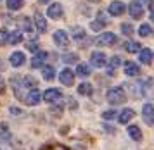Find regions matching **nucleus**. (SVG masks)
<instances>
[{"instance_id":"nucleus-32","label":"nucleus","mask_w":154,"mask_h":150,"mask_svg":"<svg viewBox=\"0 0 154 150\" xmlns=\"http://www.w3.org/2000/svg\"><path fill=\"white\" fill-rule=\"evenodd\" d=\"M21 26H23V29H24V31H31V22H29L28 17H24V19L21 21Z\"/></svg>"},{"instance_id":"nucleus-25","label":"nucleus","mask_w":154,"mask_h":150,"mask_svg":"<svg viewBox=\"0 0 154 150\" xmlns=\"http://www.w3.org/2000/svg\"><path fill=\"white\" fill-rule=\"evenodd\" d=\"M54 76H56V71H54V68H52V66H47V68H43V78H45L47 81L54 80Z\"/></svg>"},{"instance_id":"nucleus-5","label":"nucleus","mask_w":154,"mask_h":150,"mask_svg":"<svg viewBox=\"0 0 154 150\" xmlns=\"http://www.w3.org/2000/svg\"><path fill=\"white\" fill-rule=\"evenodd\" d=\"M142 117L147 124H154V105L152 104H146L142 107Z\"/></svg>"},{"instance_id":"nucleus-13","label":"nucleus","mask_w":154,"mask_h":150,"mask_svg":"<svg viewBox=\"0 0 154 150\" xmlns=\"http://www.w3.org/2000/svg\"><path fill=\"white\" fill-rule=\"evenodd\" d=\"M9 61H11V64H12L14 68H21L23 64L26 62V57H24L23 52H14V54L11 55V59H9Z\"/></svg>"},{"instance_id":"nucleus-17","label":"nucleus","mask_w":154,"mask_h":150,"mask_svg":"<svg viewBox=\"0 0 154 150\" xmlns=\"http://www.w3.org/2000/svg\"><path fill=\"white\" fill-rule=\"evenodd\" d=\"M139 61L142 64H151L152 62V52L149 50V48H142L139 54Z\"/></svg>"},{"instance_id":"nucleus-16","label":"nucleus","mask_w":154,"mask_h":150,"mask_svg":"<svg viewBox=\"0 0 154 150\" xmlns=\"http://www.w3.org/2000/svg\"><path fill=\"white\" fill-rule=\"evenodd\" d=\"M107 24V19L104 17V14L102 12H99V17H97V21H94L90 24V28L94 29V31H99V29H102V28Z\"/></svg>"},{"instance_id":"nucleus-26","label":"nucleus","mask_w":154,"mask_h":150,"mask_svg":"<svg viewBox=\"0 0 154 150\" xmlns=\"http://www.w3.org/2000/svg\"><path fill=\"white\" fill-rule=\"evenodd\" d=\"M23 0H7V9H11V10H17V9H21L23 7Z\"/></svg>"},{"instance_id":"nucleus-2","label":"nucleus","mask_w":154,"mask_h":150,"mask_svg":"<svg viewBox=\"0 0 154 150\" xmlns=\"http://www.w3.org/2000/svg\"><path fill=\"white\" fill-rule=\"evenodd\" d=\"M61 98H63V93H61V90H57V88H49L43 93V100L49 104H56Z\"/></svg>"},{"instance_id":"nucleus-10","label":"nucleus","mask_w":154,"mask_h":150,"mask_svg":"<svg viewBox=\"0 0 154 150\" xmlns=\"http://www.w3.org/2000/svg\"><path fill=\"white\" fill-rule=\"evenodd\" d=\"M123 12H125V4H123V2L114 0V2L109 4V14H111V16H121Z\"/></svg>"},{"instance_id":"nucleus-41","label":"nucleus","mask_w":154,"mask_h":150,"mask_svg":"<svg viewBox=\"0 0 154 150\" xmlns=\"http://www.w3.org/2000/svg\"><path fill=\"white\" fill-rule=\"evenodd\" d=\"M90 2H99V0H90Z\"/></svg>"},{"instance_id":"nucleus-8","label":"nucleus","mask_w":154,"mask_h":150,"mask_svg":"<svg viewBox=\"0 0 154 150\" xmlns=\"http://www.w3.org/2000/svg\"><path fill=\"white\" fill-rule=\"evenodd\" d=\"M128 10H130V16H132L133 19H140V17L144 16V7H142V4H139L137 0L130 4V9H128Z\"/></svg>"},{"instance_id":"nucleus-21","label":"nucleus","mask_w":154,"mask_h":150,"mask_svg":"<svg viewBox=\"0 0 154 150\" xmlns=\"http://www.w3.org/2000/svg\"><path fill=\"white\" fill-rule=\"evenodd\" d=\"M76 74H78V76H82V78H87V76L90 74V68H88L87 64H78Z\"/></svg>"},{"instance_id":"nucleus-34","label":"nucleus","mask_w":154,"mask_h":150,"mask_svg":"<svg viewBox=\"0 0 154 150\" xmlns=\"http://www.w3.org/2000/svg\"><path fill=\"white\" fill-rule=\"evenodd\" d=\"M26 47H28V50H31V52H36V50H38V43H36V41H29Z\"/></svg>"},{"instance_id":"nucleus-3","label":"nucleus","mask_w":154,"mask_h":150,"mask_svg":"<svg viewBox=\"0 0 154 150\" xmlns=\"http://www.w3.org/2000/svg\"><path fill=\"white\" fill-rule=\"evenodd\" d=\"M54 41H56L57 47L66 48L68 45H69V36H68V33H66V31H63V29H57L56 33H54Z\"/></svg>"},{"instance_id":"nucleus-33","label":"nucleus","mask_w":154,"mask_h":150,"mask_svg":"<svg viewBox=\"0 0 154 150\" xmlns=\"http://www.w3.org/2000/svg\"><path fill=\"white\" fill-rule=\"evenodd\" d=\"M102 117L104 119H112V117H116V110H106V112H102Z\"/></svg>"},{"instance_id":"nucleus-30","label":"nucleus","mask_w":154,"mask_h":150,"mask_svg":"<svg viewBox=\"0 0 154 150\" xmlns=\"http://www.w3.org/2000/svg\"><path fill=\"white\" fill-rule=\"evenodd\" d=\"M121 31H123V34H126V36H132L133 34V28H132V24H121Z\"/></svg>"},{"instance_id":"nucleus-18","label":"nucleus","mask_w":154,"mask_h":150,"mask_svg":"<svg viewBox=\"0 0 154 150\" xmlns=\"http://www.w3.org/2000/svg\"><path fill=\"white\" fill-rule=\"evenodd\" d=\"M35 24H36V29L40 33H45L47 31V21H45V17H43L42 14H36L35 16Z\"/></svg>"},{"instance_id":"nucleus-1","label":"nucleus","mask_w":154,"mask_h":150,"mask_svg":"<svg viewBox=\"0 0 154 150\" xmlns=\"http://www.w3.org/2000/svg\"><path fill=\"white\" fill-rule=\"evenodd\" d=\"M107 102L111 104V105H119V104H123L126 100V95H125V90L121 88V86H114V88L107 90Z\"/></svg>"},{"instance_id":"nucleus-11","label":"nucleus","mask_w":154,"mask_h":150,"mask_svg":"<svg viewBox=\"0 0 154 150\" xmlns=\"http://www.w3.org/2000/svg\"><path fill=\"white\" fill-rule=\"evenodd\" d=\"M47 57H49V54L47 52H36L35 57L31 59V68H42L43 66V62L47 61Z\"/></svg>"},{"instance_id":"nucleus-6","label":"nucleus","mask_w":154,"mask_h":150,"mask_svg":"<svg viewBox=\"0 0 154 150\" xmlns=\"http://www.w3.org/2000/svg\"><path fill=\"white\" fill-rule=\"evenodd\" d=\"M59 80H61V83H63L64 86H71L73 81H75V73L71 69H63L61 74H59Z\"/></svg>"},{"instance_id":"nucleus-28","label":"nucleus","mask_w":154,"mask_h":150,"mask_svg":"<svg viewBox=\"0 0 154 150\" xmlns=\"http://www.w3.org/2000/svg\"><path fill=\"white\" fill-rule=\"evenodd\" d=\"M63 61L66 64H73V62L78 61V55L76 54H66V55H63Z\"/></svg>"},{"instance_id":"nucleus-40","label":"nucleus","mask_w":154,"mask_h":150,"mask_svg":"<svg viewBox=\"0 0 154 150\" xmlns=\"http://www.w3.org/2000/svg\"><path fill=\"white\" fill-rule=\"evenodd\" d=\"M144 2H152V0H144Z\"/></svg>"},{"instance_id":"nucleus-20","label":"nucleus","mask_w":154,"mask_h":150,"mask_svg":"<svg viewBox=\"0 0 154 150\" xmlns=\"http://www.w3.org/2000/svg\"><path fill=\"white\" fill-rule=\"evenodd\" d=\"M119 64H121V59H119L118 55L111 57V61H109V64H107V71H109V74H112V73H114V69L118 68Z\"/></svg>"},{"instance_id":"nucleus-35","label":"nucleus","mask_w":154,"mask_h":150,"mask_svg":"<svg viewBox=\"0 0 154 150\" xmlns=\"http://www.w3.org/2000/svg\"><path fill=\"white\" fill-rule=\"evenodd\" d=\"M7 131H9L7 123H0V135H4V133H7Z\"/></svg>"},{"instance_id":"nucleus-27","label":"nucleus","mask_w":154,"mask_h":150,"mask_svg":"<svg viewBox=\"0 0 154 150\" xmlns=\"http://www.w3.org/2000/svg\"><path fill=\"white\" fill-rule=\"evenodd\" d=\"M73 36H75V40H83L85 38V31L80 26H75L73 28Z\"/></svg>"},{"instance_id":"nucleus-38","label":"nucleus","mask_w":154,"mask_h":150,"mask_svg":"<svg viewBox=\"0 0 154 150\" xmlns=\"http://www.w3.org/2000/svg\"><path fill=\"white\" fill-rule=\"evenodd\" d=\"M11 112H12V114H17V112H19V110L16 109V107H11Z\"/></svg>"},{"instance_id":"nucleus-37","label":"nucleus","mask_w":154,"mask_h":150,"mask_svg":"<svg viewBox=\"0 0 154 150\" xmlns=\"http://www.w3.org/2000/svg\"><path fill=\"white\" fill-rule=\"evenodd\" d=\"M149 9H151V19L154 21V0L151 2V5H149Z\"/></svg>"},{"instance_id":"nucleus-14","label":"nucleus","mask_w":154,"mask_h":150,"mask_svg":"<svg viewBox=\"0 0 154 150\" xmlns=\"http://www.w3.org/2000/svg\"><path fill=\"white\" fill-rule=\"evenodd\" d=\"M133 117H135V110L133 109H123V112L118 116V121L121 124H126L130 119H133Z\"/></svg>"},{"instance_id":"nucleus-4","label":"nucleus","mask_w":154,"mask_h":150,"mask_svg":"<svg viewBox=\"0 0 154 150\" xmlns=\"http://www.w3.org/2000/svg\"><path fill=\"white\" fill-rule=\"evenodd\" d=\"M116 34L114 33H102L100 36L97 38V45H102V47H111L116 43Z\"/></svg>"},{"instance_id":"nucleus-23","label":"nucleus","mask_w":154,"mask_h":150,"mask_svg":"<svg viewBox=\"0 0 154 150\" xmlns=\"http://www.w3.org/2000/svg\"><path fill=\"white\" fill-rule=\"evenodd\" d=\"M23 40V33L21 31H12V33L9 34V43H12V45H16V43H19V41Z\"/></svg>"},{"instance_id":"nucleus-19","label":"nucleus","mask_w":154,"mask_h":150,"mask_svg":"<svg viewBox=\"0 0 154 150\" xmlns=\"http://www.w3.org/2000/svg\"><path fill=\"white\" fill-rule=\"evenodd\" d=\"M128 135H130V138L135 140V142H140V140H142V131H140L139 126H128Z\"/></svg>"},{"instance_id":"nucleus-15","label":"nucleus","mask_w":154,"mask_h":150,"mask_svg":"<svg viewBox=\"0 0 154 150\" xmlns=\"http://www.w3.org/2000/svg\"><path fill=\"white\" fill-rule=\"evenodd\" d=\"M139 73H140V69L135 62H132V61L125 62V74L126 76H137Z\"/></svg>"},{"instance_id":"nucleus-9","label":"nucleus","mask_w":154,"mask_h":150,"mask_svg":"<svg viewBox=\"0 0 154 150\" xmlns=\"http://www.w3.org/2000/svg\"><path fill=\"white\" fill-rule=\"evenodd\" d=\"M90 64L94 68H104L106 64V55L102 52H94L90 55Z\"/></svg>"},{"instance_id":"nucleus-29","label":"nucleus","mask_w":154,"mask_h":150,"mask_svg":"<svg viewBox=\"0 0 154 150\" xmlns=\"http://www.w3.org/2000/svg\"><path fill=\"white\" fill-rule=\"evenodd\" d=\"M139 34L140 36H149V34H151V26H149V24H142V26L139 28Z\"/></svg>"},{"instance_id":"nucleus-39","label":"nucleus","mask_w":154,"mask_h":150,"mask_svg":"<svg viewBox=\"0 0 154 150\" xmlns=\"http://www.w3.org/2000/svg\"><path fill=\"white\" fill-rule=\"evenodd\" d=\"M50 0H40V4H49Z\"/></svg>"},{"instance_id":"nucleus-36","label":"nucleus","mask_w":154,"mask_h":150,"mask_svg":"<svg viewBox=\"0 0 154 150\" xmlns=\"http://www.w3.org/2000/svg\"><path fill=\"white\" fill-rule=\"evenodd\" d=\"M4 90H5V81H4V78L0 76V93H4Z\"/></svg>"},{"instance_id":"nucleus-12","label":"nucleus","mask_w":154,"mask_h":150,"mask_svg":"<svg viewBox=\"0 0 154 150\" xmlns=\"http://www.w3.org/2000/svg\"><path fill=\"white\" fill-rule=\"evenodd\" d=\"M47 14H49V17H52V19L63 17V5H61V4H52V5L49 7Z\"/></svg>"},{"instance_id":"nucleus-22","label":"nucleus","mask_w":154,"mask_h":150,"mask_svg":"<svg viewBox=\"0 0 154 150\" xmlns=\"http://www.w3.org/2000/svg\"><path fill=\"white\" fill-rule=\"evenodd\" d=\"M78 93L80 95H92V85L90 83H82L78 86Z\"/></svg>"},{"instance_id":"nucleus-7","label":"nucleus","mask_w":154,"mask_h":150,"mask_svg":"<svg viewBox=\"0 0 154 150\" xmlns=\"http://www.w3.org/2000/svg\"><path fill=\"white\" fill-rule=\"evenodd\" d=\"M24 100H26L28 105H36V104L42 100V93H40L36 88H33V90H29L28 92V95L24 97Z\"/></svg>"},{"instance_id":"nucleus-24","label":"nucleus","mask_w":154,"mask_h":150,"mask_svg":"<svg viewBox=\"0 0 154 150\" xmlns=\"http://www.w3.org/2000/svg\"><path fill=\"white\" fill-rule=\"evenodd\" d=\"M125 50L126 52H130V54H135V52H139L140 50V45L139 43H135V41H126L125 43Z\"/></svg>"},{"instance_id":"nucleus-31","label":"nucleus","mask_w":154,"mask_h":150,"mask_svg":"<svg viewBox=\"0 0 154 150\" xmlns=\"http://www.w3.org/2000/svg\"><path fill=\"white\" fill-rule=\"evenodd\" d=\"M9 40V33L5 29H0V45H5Z\"/></svg>"}]
</instances>
